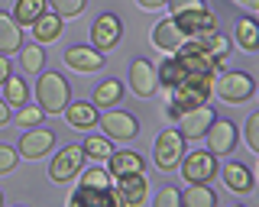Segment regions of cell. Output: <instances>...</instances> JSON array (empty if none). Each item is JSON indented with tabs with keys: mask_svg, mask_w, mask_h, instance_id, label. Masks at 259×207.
<instances>
[{
	"mask_svg": "<svg viewBox=\"0 0 259 207\" xmlns=\"http://www.w3.org/2000/svg\"><path fill=\"white\" fill-rule=\"evenodd\" d=\"M210 94H214V75H185L182 81L168 91L172 104H168L165 114L172 117V120H178L185 110H194V107H201V104H207Z\"/></svg>",
	"mask_w": 259,
	"mask_h": 207,
	"instance_id": "1",
	"label": "cell"
},
{
	"mask_svg": "<svg viewBox=\"0 0 259 207\" xmlns=\"http://www.w3.org/2000/svg\"><path fill=\"white\" fill-rule=\"evenodd\" d=\"M36 100L46 114H65V107L71 104V87L59 71H42L36 81Z\"/></svg>",
	"mask_w": 259,
	"mask_h": 207,
	"instance_id": "2",
	"label": "cell"
},
{
	"mask_svg": "<svg viewBox=\"0 0 259 207\" xmlns=\"http://www.w3.org/2000/svg\"><path fill=\"white\" fill-rule=\"evenodd\" d=\"M172 59L178 62V68L185 71V75H217L221 71V62L214 59L204 42H198V39H188L185 45H178Z\"/></svg>",
	"mask_w": 259,
	"mask_h": 207,
	"instance_id": "3",
	"label": "cell"
},
{
	"mask_svg": "<svg viewBox=\"0 0 259 207\" xmlns=\"http://www.w3.org/2000/svg\"><path fill=\"white\" fill-rule=\"evenodd\" d=\"M214 91L227 104H246L256 94V78L249 71H221L214 75Z\"/></svg>",
	"mask_w": 259,
	"mask_h": 207,
	"instance_id": "4",
	"label": "cell"
},
{
	"mask_svg": "<svg viewBox=\"0 0 259 207\" xmlns=\"http://www.w3.org/2000/svg\"><path fill=\"white\" fill-rule=\"evenodd\" d=\"M185 139L178 130H162L156 142H152V162H156V169L159 172H175L178 165H182V159H185Z\"/></svg>",
	"mask_w": 259,
	"mask_h": 207,
	"instance_id": "5",
	"label": "cell"
},
{
	"mask_svg": "<svg viewBox=\"0 0 259 207\" xmlns=\"http://www.w3.org/2000/svg\"><path fill=\"white\" fill-rule=\"evenodd\" d=\"M178 169H182L188 185H210V178L217 175L221 165H217V156H210L207 149H194V152H185Z\"/></svg>",
	"mask_w": 259,
	"mask_h": 207,
	"instance_id": "6",
	"label": "cell"
},
{
	"mask_svg": "<svg viewBox=\"0 0 259 207\" xmlns=\"http://www.w3.org/2000/svg\"><path fill=\"white\" fill-rule=\"evenodd\" d=\"M68 207H126L123 197L117 194V188L107 185V188H88V185H78L68 197Z\"/></svg>",
	"mask_w": 259,
	"mask_h": 207,
	"instance_id": "7",
	"label": "cell"
},
{
	"mask_svg": "<svg viewBox=\"0 0 259 207\" xmlns=\"http://www.w3.org/2000/svg\"><path fill=\"white\" fill-rule=\"evenodd\" d=\"M97 126L104 130L107 139H136L140 133V120L126 110H107V114L97 117Z\"/></svg>",
	"mask_w": 259,
	"mask_h": 207,
	"instance_id": "8",
	"label": "cell"
},
{
	"mask_svg": "<svg viewBox=\"0 0 259 207\" xmlns=\"http://www.w3.org/2000/svg\"><path fill=\"white\" fill-rule=\"evenodd\" d=\"M201 139H207V152H210V156H230L233 149H237L240 130H237L230 120H221V117H217V120L207 126V133H204Z\"/></svg>",
	"mask_w": 259,
	"mask_h": 207,
	"instance_id": "9",
	"label": "cell"
},
{
	"mask_svg": "<svg viewBox=\"0 0 259 207\" xmlns=\"http://www.w3.org/2000/svg\"><path fill=\"white\" fill-rule=\"evenodd\" d=\"M84 149L81 146H65L59 156H52V165H49V178L52 181H71L78 178V172L84 169Z\"/></svg>",
	"mask_w": 259,
	"mask_h": 207,
	"instance_id": "10",
	"label": "cell"
},
{
	"mask_svg": "<svg viewBox=\"0 0 259 207\" xmlns=\"http://www.w3.org/2000/svg\"><path fill=\"white\" fill-rule=\"evenodd\" d=\"M120 36H123V23H120L117 13H101V17L94 20V26H91V49L97 52H110L113 45L120 42Z\"/></svg>",
	"mask_w": 259,
	"mask_h": 207,
	"instance_id": "11",
	"label": "cell"
},
{
	"mask_svg": "<svg viewBox=\"0 0 259 207\" xmlns=\"http://www.w3.org/2000/svg\"><path fill=\"white\" fill-rule=\"evenodd\" d=\"M217 120V114H214V107H210V104H201V107H194V110H185L182 117H178V126L175 130L182 133L185 139H201L207 133V126Z\"/></svg>",
	"mask_w": 259,
	"mask_h": 207,
	"instance_id": "12",
	"label": "cell"
},
{
	"mask_svg": "<svg viewBox=\"0 0 259 207\" xmlns=\"http://www.w3.org/2000/svg\"><path fill=\"white\" fill-rule=\"evenodd\" d=\"M175 26L182 29L188 39H204L210 33H217V20H214V13L207 10H188V13H175Z\"/></svg>",
	"mask_w": 259,
	"mask_h": 207,
	"instance_id": "13",
	"label": "cell"
},
{
	"mask_svg": "<svg viewBox=\"0 0 259 207\" xmlns=\"http://www.w3.org/2000/svg\"><path fill=\"white\" fill-rule=\"evenodd\" d=\"M52 146H55V133L42 130V126H32V130L23 133L16 152H20V159H42V156L52 152Z\"/></svg>",
	"mask_w": 259,
	"mask_h": 207,
	"instance_id": "14",
	"label": "cell"
},
{
	"mask_svg": "<svg viewBox=\"0 0 259 207\" xmlns=\"http://www.w3.org/2000/svg\"><path fill=\"white\" fill-rule=\"evenodd\" d=\"M130 91L136 97H152L159 91V78H156V65L146 59H133L130 65Z\"/></svg>",
	"mask_w": 259,
	"mask_h": 207,
	"instance_id": "15",
	"label": "cell"
},
{
	"mask_svg": "<svg viewBox=\"0 0 259 207\" xmlns=\"http://www.w3.org/2000/svg\"><path fill=\"white\" fill-rule=\"evenodd\" d=\"M65 65L75 71H101L104 68V52L91 49V45H68L65 49Z\"/></svg>",
	"mask_w": 259,
	"mask_h": 207,
	"instance_id": "16",
	"label": "cell"
},
{
	"mask_svg": "<svg viewBox=\"0 0 259 207\" xmlns=\"http://www.w3.org/2000/svg\"><path fill=\"white\" fill-rule=\"evenodd\" d=\"M107 172L110 178H126V175H143L146 172V162L140 152H133V149H120V152H113L107 159Z\"/></svg>",
	"mask_w": 259,
	"mask_h": 207,
	"instance_id": "17",
	"label": "cell"
},
{
	"mask_svg": "<svg viewBox=\"0 0 259 207\" xmlns=\"http://www.w3.org/2000/svg\"><path fill=\"white\" fill-rule=\"evenodd\" d=\"M113 188H117V194L123 197L126 207H140L146 197H149V181H146V175H126V178H117Z\"/></svg>",
	"mask_w": 259,
	"mask_h": 207,
	"instance_id": "18",
	"label": "cell"
},
{
	"mask_svg": "<svg viewBox=\"0 0 259 207\" xmlns=\"http://www.w3.org/2000/svg\"><path fill=\"white\" fill-rule=\"evenodd\" d=\"M217 172H221L224 185L230 188V191H237V194H249V191H253V185H256L253 172H249L243 162H227L224 169H217Z\"/></svg>",
	"mask_w": 259,
	"mask_h": 207,
	"instance_id": "19",
	"label": "cell"
},
{
	"mask_svg": "<svg viewBox=\"0 0 259 207\" xmlns=\"http://www.w3.org/2000/svg\"><path fill=\"white\" fill-rule=\"evenodd\" d=\"M152 42H156V49H162V52H175L178 45L188 42V36H185L182 29L175 26V20L168 17V20L156 23V29H152Z\"/></svg>",
	"mask_w": 259,
	"mask_h": 207,
	"instance_id": "20",
	"label": "cell"
},
{
	"mask_svg": "<svg viewBox=\"0 0 259 207\" xmlns=\"http://www.w3.org/2000/svg\"><path fill=\"white\" fill-rule=\"evenodd\" d=\"M23 49V26H16L10 13H0V55L10 59V52Z\"/></svg>",
	"mask_w": 259,
	"mask_h": 207,
	"instance_id": "21",
	"label": "cell"
},
{
	"mask_svg": "<svg viewBox=\"0 0 259 207\" xmlns=\"http://www.w3.org/2000/svg\"><path fill=\"white\" fill-rule=\"evenodd\" d=\"M97 107L88 100H71L68 107H65V120H68L75 130H91V126H97Z\"/></svg>",
	"mask_w": 259,
	"mask_h": 207,
	"instance_id": "22",
	"label": "cell"
},
{
	"mask_svg": "<svg viewBox=\"0 0 259 207\" xmlns=\"http://www.w3.org/2000/svg\"><path fill=\"white\" fill-rule=\"evenodd\" d=\"M32 39H36V45H46V42H55V39L62 36V17H55L52 10H46L42 17L32 23Z\"/></svg>",
	"mask_w": 259,
	"mask_h": 207,
	"instance_id": "23",
	"label": "cell"
},
{
	"mask_svg": "<svg viewBox=\"0 0 259 207\" xmlns=\"http://www.w3.org/2000/svg\"><path fill=\"white\" fill-rule=\"evenodd\" d=\"M182 207H217V194L210 185H188L185 191H178Z\"/></svg>",
	"mask_w": 259,
	"mask_h": 207,
	"instance_id": "24",
	"label": "cell"
},
{
	"mask_svg": "<svg viewBox=\"0 0 259 207\" xmlns=\"http://www.w3.org/2000/svg\"><path fill=\"white\" fill-rule=\"evenodd\" d=\"M46 10H49L46 0H16V7H13L10 17L16 20V26H32V23L42 17Z\"/></svg>",
	"mask_w": 259,
	"mask_h": 207,
	"instance_id": "25",
	"label": "cell"
},
{
	"mask_svg": "<svg viewBox=\"0 0 259 207\" xmlns=\"http://www.w3.org/2000/svg\"><path fill=\"white\" fill-rule=\"evenodd\" d=\"M123 97V81H117V78H107V81H101L94 87V107H113V104H120Z\"/></svg>",
	"mask_w": 259,
	"mask_h": 207,
	"instance_id": "26",
	"label": "cell"
},
{
	"mask_svg": "<svg viewBox=\"0 0 259 207\" xmlns=\"http://www.w3.org/2000/svg\"><path fill=\"white\" fill-rule=\"evenodd\" d=\"M237 45L243 52H256L259 49V23L253 17H243L237 23Z\"/></svg>",
	"mask_w": 259,
	"mask_h": 207,
	"instance_id": "27",
	"label": "cell"
},
{
	"mask_svg": "<svg viewBox=\"0 0 259 207\" xmlns=\"http://www.w3.org/2000/svg\"><path fill=\"white\" fill-rule=\"evenodd\" d=\"M4 104L7 107H26L29 104V87L23 78H7V84H4Z\"/></svg>",
	"mask_w": 259,
	"mask_h": 207,
	"instance_id": "28",
	"label": "cell"
},
{
	"mask_svg": "<svg viewBox=\"0 0 259 207\" xmlns=\"http://www.w3.org/2000/svg\"><path fill=\"white\" fill-rule=\"evenodd\" d=\"M20 65L26 75H42V68H46V52L39 49L36 42L32 45H23L20 49Z\"/></svg>",
	"mask_w": 259,
	"mask_h": 207,
	"instance_id": "29",
	"label": "cell"
},
{
	"mask_svg": "<svg viewBox=\"0 0 259 207\" xmlns=\"http://www.w3.org/2000/svg\"><path fill=\"white\" fill-rule=\"evenodd\" d=\"M81 149H84V156L94 159V162H107V159L113 156V146H110L107 136H88Z\"/></svg>",
	"mask_w": 259,
	"mask_h": 207,
	"instance_id": "30",
	"label": "cell"
},
{
	"mask_svg": "<svg viewBox=\"0 0 259 207\" xmlns=\"http://www.w3.org/2000/svg\"><path fill=\"white\" fill-rule=\"evenodd\" d=\"M156 78H159V87H165V91H172V87L185 78V71L178 68V62L175 59H165L162 65L156 68Z\"/></svg>",
	"mask_w": 259,
	"mask_h": 207,
	"instance_id": "31",
	"label": "cell"
},
{
	"mask_svg": "<svg viewBox=\"0 0 259 207\" xmlns=\"http://www.w3.org/2000/svg\"><path fill=\"white\" fill-rule=\"evenodd\" d=\"M46 7L62 20H71V17H81L88 7V0H46Z\"/></svg>",
	"mask_w": 259,
	"mask_h": 207,
	"instance_id": "32",
	"label": "cell"
},
{
	"mask_svg": "<svg viewBox=\"0 0 259 207\" xmlns=\"http://www.w3.org/2000/svg\"><path fill=\"white\" fill-rule=\"evenodd\" d=\"M198 42H204V49L214 55L217 62H224L227 55H230V39H227L224 33H210V36H204V39H198Z\"/></svg>",
	"mask_w": 259,
	"mask_h": 207,
	"instance_id": "33",
	"label": "cell"
},
{
	"mask_svg": "<svg viewBox=\"0 0 259 207\" xmlns=\"http://www.w3.org/2000/svg\"><path fill=\"white\" fill-rule=\"evenodd\" d=\"M42 120H46V110L39 107V104H26V107H20V117H16V123L20 126H42Z\"/></svg>",
	"mask_w": 259,
	"mask_h": 207,
	"instance_id": "34",
	"label": "cell"
},
{
	"mask_svg": "<svg viewBox=\"0 0 259 207\" xmlns=\"http://www.w3.org/2000/svg\"><path fill=\"white\" fill-rule=\"evenodd\" d=\"M81 185H88V188H107V185H113V178H110L107 169H88L84 175H81Z\"/></svg>",
	"mask_w": 259,
	"mask_h": 207,
	"instance_id": "35",
	"label": "cell"
},
{
	"mask_svg": "<svg viewBox=\"0 0 259 207\" xmlns=\"http://www.w3.org/2000/svg\"><path fill=\"white\" fill-rule=\"evenodd\" d=\"M152 207H182V197H178V188L165 185L156 191V197H152Z\"/></svg>",
	"mask_w": 259,
	"mask_h": 207,
	"instance_id": "36",
	"label": "cell"
},
{
	"mask_svg": "<svg viewBox=\"0 0 259 207\" xmlns=\"http://www.w3.org/2000/svg\"><path fill=\"white\" fill-rule=\"evenodd\" d=\"M243 136H246L249 152H259V114H249L246 126H243Z\"/></svg>",
	"mask_w": 259,
	"mask_h": 207,
	"instance_id": "37",
	"label": "cell"
},
{
	"mask_svg": "<svg viewBox=\"0 0 259 207\" xmlns=\"http://www.w3.org/2000/svg\"><path fill=\"white\" fill-rule=\"evenodd\" d=\"M168 13H188V10H204V0H165Z\"/></svg>",
	"mask_w": 259,
	"mask_h": 207,
	"instance_id": "38",
	"label": "cell"
},
{
	"mask_svg": "<svg viewBox=\"0 0 259 207\" xmlns=\"http://www.w3.org/2000/svg\"><path fill=\"white\" fill-rule=\"evenodd\" d=\"M16 162H20V152H16L13 146H0V175L13 172V169H16Z\"/></svg>",
	"mask_w": 259,
	"mask_h": 207,
	"instance_id": "39",
	"label": "cell"
},
{
	"mask_svg": "<svg viewBox=\"0 0 259 207\" xmlns=\"http://www.w3.org/2000/svg\"><path fill=\"white\" fill-rule=\"evenodd\" d=\"M13 75V68H10V59H7V55H0V87L7 84V78Z\"/></svg>",
	"mask_w": 259,
	"mask_h": 207,
	"instance_id": "40",
	"label": "cell"
},
{
	"mask_svg": "<svg viewBox=\"0 0 259 207\" xmlns=\"http://www.w3.org/2000/svg\"><path fill=\"white\" fill-rule=\"evenodd\" d=\"M136 4H140L143 10H159V7H165V0H136Z\"/></svg>",
	"mask_w": 259,
	"mask_h": 207,
	"instance_id": "41",
	"label": "cell"
},
{
	"mask_svg": "<svg viewBox=\"0 0 259 207\" xmlns=\"http://www.w3.org/2000/svg\"><path fill=\"white\" fill-rule=\"evenodd\" d=\"M7 123H10V107L0 100V126H7Z\"/></svg>",
	"mask_w": 259,
	"mask_h": 207,
	"instance_id": "42",
	"label": "cell"
},
{
	"mask_svg": "<svg viewBox=\"0 0 259 207\" xmlns=\"http://www.w3.org/2000/svg\"><path fill=\"white\" fill-rule=\"evenodd\" d=\"M243 7H249V10H259V0H240Z\"/></svg>",
	"mask_w": 259,
	"mask_h": 207,
	"instance_id": "43",
	"label": "cell"
},
{
	"mask_svg": "<svg viewBox=\"0 0 259 207\" xmlns=\"http://www.w3.org/2000/svg\"><path fill=\"white\" fill-rule=\"evenodd\" d=\"M0 207H4V191H0Z\"/></svg>",
	"mask_w": 259,
	"mask_h": 207,
	"instance_id": "44",
	"label": "cell"
},
{
	"mask_svg": "<svg viewBox=\"0 0 259 207\" xmlns=\"http://www.w3.org/2000/svg\"><path fill=\"white\" fill-rule=\"evenodd\" d=\"M233 207H243V204H233Z\"/></svg>",
	"mask_w": 259,
	"mask_h": 207,
	"instance_id": "45",
	"label": "cell"
}]
</instances>
